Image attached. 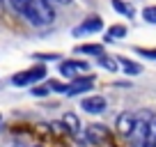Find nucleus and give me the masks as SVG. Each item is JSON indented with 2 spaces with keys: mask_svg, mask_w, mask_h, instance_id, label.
<instances>
[{
  "mask_svg": "<svg viewBox=\"0 0 156 147\" xmlns=\"http://www.w3.org/2000/svg\"><path fill=\"white\" fill-rule=\"evenodd\" d=\"M73 53L76 55H101V53H106V46L103 44H92V41H87V44H78L76 48H73Z\"/></svg>",
  "mask_w": 156,
  "mask_h": 147,
  "instance_id": "nucleus-12",
  "label": "nucleus"
},
{
  "mask_svg": "<svg viewBox=\"0 0 156 147\" xmlns=\"http://www.w3.org/2000/svg\"><path fill=\"white\" fill-rule=\"evenodd\" d=\"M21 16H23L28 23H32L34 28L51 25L55 21L53 2H48V0H28V5H25V9H23Z\"/></svg>",
  "mask_w": 156,
  "mask_h": 147,
  "instance_id": "nucleus-1",
  "label": "nucleus"
},
{
  "mask_svg": "<svg viewBox=\"0 0 156 147\" xmlns=\"http://www.w3.org/2000/svg\"><path fill=\"white\" fill-rule=\"evenodd\" d=\"M46 85L51 88V92H60V94H64V88H67V83H60V81H46Z\"/></svg>",
  "mask_w": 156,
  "mask_h": 147,
  "instance_id": "nucleus-21",
  "label": "nucleus"
},
{
  "mask_svg": "<svg viewBox=\"0 0 156 147\" xmlns=\"http://www.w3.org/2000/svg\"><path fill=\"white\" fill-rule=\"evenodd\" d=\"M60 122H62L64 131L71 133V136H73L76 131H80V129H83V127H80V120H78V115H76V113H64Z\"/></svg>",
  "mask_w": 156,
  "mask_h": 147,
  "instance_id": "nucleus-13",
  "label": "nucleus"
},
{
  "mask_svg": "<svg viewBox=\"0 0 156 147\" xmlns=\"http://www.w3.org/2000/svg\"><path fill=\"white\" fill-rule=\"evenodd\" d=\"M133 147H136V145H133Z\"/></svg>",
  "mask_w": 156,
  "mask_h": 147,
  "instance_id": "nucleus-25",
  "label": "nucleus"
},
{
  "mask_svg": "<svg viewBox=\"0 0 156 147\" xmlns=\"http://www.w3.org/2000/svg\"><path fill=\"white\" fill-rule=\"evenodd\" d=\"M30 147H41V145H30Z\"/></svg>",
  "mask_w": 156,
  "mask_h": 147,
  "instance_id": "nucleus-24",
  "label": "nucleus"
},
{
  "mask_svg": "<svg viewBox=\"0 0 156 147\" xmlns=\"http://www.w3.org/2000/svg\"><path fill=\"white\" fill-rule=\"evenodd\" d=\"M32 58L37 60V62H60L58 53H34Z\"/></svg>",
  "mask_w": 156,
  "mask_h": 147,
  "instance_id": "nucleus-19",
  "label": "nucleus"
},
{
  "mask_svg": "<svg viewBox=\"0 0 156 147\" xmlns=\"http://www.w3.org/2000/svg\"><path fill=\"white\" fill-rule=\"evenodd\" d=\"M110 5H112V9H115L119 16H124V19H133V16H136L133 5L126 2V0H110Z\"/></svg>",
  "mask_w": 156,
  "mask_h": 147,
  "instance_id": "nucleus-15",
  "label": "nucleus"
},
{
  "mask_svg": "<svg viewBox=\"0 0 156 147\" xmlns=\"http://www.w3.org/2000/svg\"><path fill=\"white\" fill-rule=\"evenodd\" d=\"M12 147H23V145H12Z\"/></svg>",
  "mask_w": 156,
  "mask_h": 147,
  "instance_id": "nucleus-23",
  "label": "nucleus"
},
{
  "mask_svg": "<svg viewBox=\"0 0 156 147\" xmlns=\"http://www.w3.org/2000/svg\"><path fill=\"white\" fill-rule=\"evenodd\" d=\"M0 124H2V113H0Z\"/></svg>",
  "mask_w": 156,
  "mask_h": 147,
  "instance_id": "nucleus-22",
  "label": "nucleus"
},
{
  "mask_svg": "<svg viewBox=\"0 0 156 147\" xmlns=\"http://www.w3.org/2000/svg\"><path fill=\"white\" fill-rule=\"evenodd\" d=\"M101 30H103L101 16L90 14V16H85V19L71 30V34H73V37H87V34H97V32H101Z\"/></svg>",
  "mask_w": 156,
  "mask_h": 147,
  "instance_id": "nucleus-5",
  "label": "nucleus"
},
{
  "mask_svg": "<svg viewBox=\"0 0 156 147\" xmlns=\"http://www.w3.org/2000/svg\"><path fill=\"white\" fill-rule=\"evenodd\" d=\"M126 34H129V28L124 23H112L110 28L106 30V41H108V44H112V41H122Z\"/></svg>",
  "mask_w": 156,
  "mask_h": 147,
  "instance_id": "nucleus-11",
  "label": "nucleus"
},
{
  "mask_svg": "<svg viewBox=\"0 0 156 147\" xmlns=\"http://www.w3.org/2000/svg\"><path fill=\"white\" fill-rule=\"evenodd\" d=\"M136 117H138V113H119L115 120L117 133H122L124 138H131L133 129H136Z\"/></svg>",
  "mask_w": 156,
  "mask_h": 147,
  "instance_id": "nucleus-8",
  "label": "nucleus"
},
{
  "mask_svg": "<svg viewBox=\"0 0 156 147\" xmlns=\"http://www.w3.org/2000/svg\"><path fill=\"white\" fill-rule=\"evenodd\" d=\"M87 129H90V131H92L94 136L99 138V140L108 136V127H103V124H92V127H87Z\"/></svg>",
  "mask_w": 156,
  "mask_h": 147,
  "instance_id": "nucleus-20",
  "label": "nucleus"
},
{
  "mask_svg": "<svg viewBox=\"0 0 156 147\" xmlns=\"http://www.w3.org/2000/svg\"><path fill=\"white\" fill-rule=\"evenodd\" d=\"M140 16H142V21H145V23L156 25V5H147V7H142Z\"/></svg>",
  "mask_w": 156,
  "mask_h": 147,
  "instance_id": "nucleus-16",
  "label": "nucleus"
},
{
  "mask_svg": "<svg viewBox=\"0 0 156 147\" xmlns=\"http://www.w3.org/2000/svg\"><path fill=\"white\" fill-rule=\"evenodd\" d=\"M94 83H97V76H94V74L73 76V78H69L67 88H64V97H80V94H87V92H92Z\"/></svg>",
  "mask_w": 156,
  "mask_h": 147,
  "instance_id": "nucleus-3",
  "label": "nucleus"
},
{
  "mask_svg": "<svg viewBox=\"0 0 156 147\" xmlns=\"http://www.w3.org/2000/svg\"><path fill=\"white\" fill-rule=\"evenodd\" d=\"M133 53L142 55L145 60H154V62H156V48H147V46H133Z\"/></svg>",
  "mask_w": 156,
  "mask_h": 147,
  "instance_id": "nucleus-18",
  "label": "nucleus"
},
{
  "mask_svg": "<svg viewBox=\"0 0 156 147\" xmlns=\"http://www.w3.org/2000/svg\"><path fill=\"white\" fill-rule=\"evenodd\" d=\"M44 78H46V64L37 62L34 67L14 74V76H12V85H14V88H30V85H34V83H41Z\"/></svg>",
  "mask_w": 156,
  "mask_h": 147,
  "instance_id": "nucleus-2",
  "label": "nucleus"
},
{
  "mask_svg": "<svg viewBox=\"0 0 156 147\" xmlns=\"http://www.w3.org/2000/svg\"><path fill=\"white\" fill-rule=\"evenodd\" d=\"M80 110H85L87 115H101L108 110V101L101 94H87L80 99Z\"/></svg>",
  "mask_w": 156,
  "mask_h": 147,
  "instance_id": "nucleus-7",
  "label": "nucleus"
},
{
  "mask_svg": "<svg viewBox=\"0 0 156 147\" xmlns=\"http://www.w3.org/2000/svg\"><path fill=\"white\" fill-rule=\"evenodd\" d=\"M90 71V62L87 60H78V58H69V60H60L58 62V74L64 78H73L80 74Z\"/></svg>",
  "mask_w": 156,
  "mask_h": 147,
  "instance_id": "nucleus-4",
  "label": "nucleus"
},
{
  "mask_svg": "<svg viewBox=\"0 0 156 147\" xmlns=\"http://www.w3.org/2000/svg\"><path fill=\"white\" fill-rule=\"evenodd\" d=\"M151 117H154L151 110H142V113H138L136 129H133V133H131V140H133V145H136V147H142V140H145V136H147V129H149Z\"/></svg>",
  "mask_w": 156,
  "mask_h": 147,
  "instance_id": "nucleus-6",
  "label": "nucleus"
},
{
  "mask_svg": "<svg viewBox=\"0 0 156 147\" xmlns=\"http://www.w3.org/2000/svg\"><path fill=\"white\" fill-rule=\"evenodd\" d=\"M30 94H32V97H37V99H44V97H48V94H51V88H48V85L34 83V85H30Z\"/></svg>",
  "mask_w": 156,
  "mask_h": 147,
  "instance_id": "nucleus-17",
  "label": "nucleus"
},
{
  "mask_svg": "<svg viewBox=\"0 0 156 147\" xmlns=\"http://www.w3.org/2000/svg\"><path fill=\"white\" fill-rule=\"evenodd\" d=\"M117 58V64H119V71H124L126 76H131V78H136V76H140L145 69H142L140 62H136V60L131 58H124V55H115Z\"/></svg>",
  "mask_w": 156,
  "mask_h": 147,
  "instance_id": "nucleus-9",
  "label": "nucleus"
},
{
  "mask_svg": "<svg viewBox=\"0 0 156 147\" xmlns=\"http://www.w3.org/2000/svg\"><path fill=\"white\" fill-rule=\"evenodd\" d=\"M97 64H99L101 69H106V71H110V74H117V71H119V64H117V58H115V55H108V53L97 55Z\"/></svg>",
  "mask_w": 156,
  "mask_h": 147,
  "instance_id": "nucleus-14",
  "label": "nucleus"
},
{
  "mask_svg": "<svg viewBox=\"0 0 156 147\" xmlns=\"http://www.w3.org/2000/svg\"><path fill=\"white\" fill-rule=\"evenodd\" d=\"M73 140H76L78 147H97L99 145V138L94 136L90 129H80V131L73 133Z\"/></svg>",
  "mask_w": 156,
  "mask_h": 147,
  "instance_id": "nucleus-10",
  "label": "nucleus"
}]
</instances>
